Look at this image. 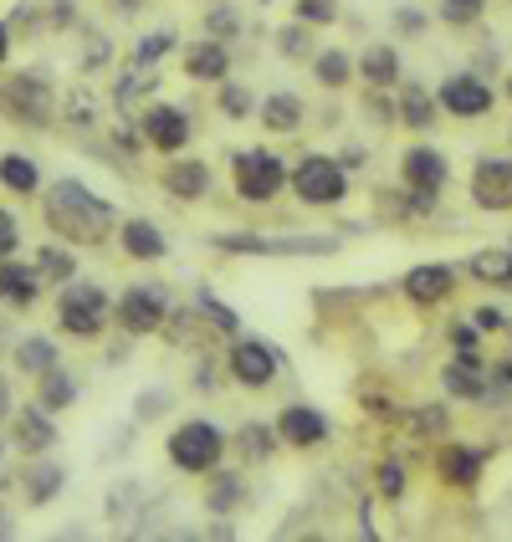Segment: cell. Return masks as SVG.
Masks as SVG:
<instances>
[{
	"label": "cell",
	"instance_id": "cell-1",
	"mask_svg": "<svg viewBox=\"0 0 512 542\" xmlns=\"http://www.w3.org/2000/svg\"><path fill=\"white\" fill-rule=\"evenodd\" d=\"M47 220H52V231H62L67 241L98 246L108 236V225H113V210H108V200L88 195L82 185H72V179H67V185H57V195L47 205Z\"/></svg>",
	"mask_w": 512,
	"mask_h": 542
},
{
	"label": "cell",
	"instance_id": "cell-2",
	"mask_svg": "<svg viewBox=\"0 0 512 542\" xmlns=\"http://www.w3.org/2000/svg\"><path fill=\"white\" fill-rule=\"evenodd\" d=\"M169 461H175L180 471H210L221 461V430L205 425V420L180 425L175 435H169Z\"/></svg>",
	"mask_w": 512,
	"mask_h": 542
},
{
	"label": "cell",
	"instance_id": "cell-3",
	"mask_svg": "<svg viewBox=\"0 0 512 542\" xmlns=\"http://www.w3.org/2000/svg\"><path fill=\"white\" fill-rule=\"evenodd\" d=\"M57 318H62V333H72V338L103 333V323H108V297H103V287H67L62 302H57Z\"/></svg>",
	"mask_w": 512,
	"mask_h": 542
},
{
	"label": "cell",
	"instance_id": "cell-4",
	"mask_svg": "<svg viewBox=\"0 0 512 542\" xmlns=\"http://www.w3.org/2000/svg\"><path fill=\"white\" fill-rule=\"evenodd\" d=\"M282 179H287V169H282L277 154H267V149L236 154V190H241L246 200H272V195L282 190Z\"/></svg>",
	"mask_w": 512,
	"mask_h": 542
},
{
	"label": "cell",
	"instance_id": "cell-5",
	"mask_svg": "<svg viewBox=\"0 0 512 542\" xmlns=\"http://www.w3.org/2000/svg\"><path fill=\"white\" fill-rule=\"evenodd\" d=\"M297 195H303L308 205H333L338 195H344V169H338L333 159H323V154H308L303 164H297Z\"/></svg>",
	"mask_w": 512,
	"mask_h": 542
},
{
	"label": "cell",
	"instance_id": "cell-6",
	"mask_svg": "<svg viewBox=\"0 0 512 542\" xmlns=\"http://www.w3.org/2000/svg\"><path fill=\"white\" fill-rule=\"evenodd\" d=\"M226 251H256V256H323L333 251L338 241H323V236H292V241H272V236H231L221 241Z\"/></svg>",
	"mask_w": 512,
	"mask_h": 542
},
{
	"label": "cell",
	"instance_id": "cell-7",
	"mask_svg": "<svg viewBox=\"0 0 512 542\" xmlns=\"http://www.w3.org/2000/svg\"><path fill=\"white\" fill-rule=\"evenodd\" d=\"M118 323H123L128 333H154V328L164 323V297H159V287H134V292H123V302H118Z\"/></svg>",
	"mask_w": 512,
	"mask_h": 542
},
{
	"label": "cell",
	"instance_id": "cell-8",
	"mask_svg": "<svg viewBox=\"0 0 512 542\" xmlns=\"http://www.w3.org/2000/svg\"><path fill=\"white\" fill-rule=\"evenodd\" d=\"M472 190H477V205H487V210H512V159H487V164H477Z\"/></svg>",
	"mask_w": 512,
	"mask_h": 542
},
{
	"label": "cell",
	"instance_id": "cell-9",
	"mask_svg": "<svg viewBox=\"0 0 512 542\" xmlns=\"http://www.w3.org/2000/svg\"><path fill=\"white\" fill-rule=\"evenodd\" d=\"M231 374H236L241 384H251V389H262V384H272V374H277V358H272L267 343H236V348H231Z\"/></svg>",
	"mask_w": 512,
	"mask_h": 542
},
{
	"label": "cell",
	"instance_id": "cell-10",
	"mask_svg": "<svg viewBox=\"0 0 512 542\" xmlns=\"http://www.w3.org/2000/svg\"><path fill=\"white\" fill-rule=\"evenodd\" d=\"M441 108H451L456 118H482L492 108V93H487V82H477V77H451L441 87Z\"/></svg>",
	"mask_w": 512,
	"mask_h": 542
},
{
	"label": "cell",
	"instance_id": "cell-11",
	"mask_svg": "<svg viewBox=\"0 0 512 542\" xmlns=\"http://www.w3.org/2000/svg\"><path fill=\"white\" fill-rule=\"evenodd\" d=\"M405 185H410L415 195H431V200H436V190L446 185V159H441L436 149H410V154H405Z\"/></svg>",
	"mask_w": 512,
	"mask_h": 542
},
{
	"label": "cell",
	"instance_id": "cell-12",
	"mask_svg": "<svg viewBox=\"0 0 512 542\" xmlns=\"http://www.w3.org/2000/svg\"><path fill=\"white\" fill-rule=\"evenodd\" d=\"M144 139H149L154 149H185L190 123H185L180 108H149V113H144Z\"/></svg>",
	"mask_w": 512,
	"mask_h": 542
},
{
	"label": "cell",
	"instance_id": "cell-13",
	"mask_svg": "<svg viewBox=\"0 0 512 542\" xmlns=\"http://www.w3.org/2000/svg\"><path fill=\"white\" fill-rule=\"evenodd\" d=\"M277 435L292 440V445H323L328 440V420L318 410H308V404H292V410H282V420H277Z\"/></svg>",
	"mask_w": 512,
	"mask_h": 542
},
{
	"label": "cell",
	"instance_id": "cell-14",
	"mask_svg": "<svg viewBox=\"0 0 512 542\" xmlns=\"http://www.w3.org/2000/svg\"><path fill=\"white\" fill-rule=\"evenodd\" d=\"M405 292H410V302H441L446 292H451V266H415L410 277H405Z\"/></svg>",
	"mask_w": 512,
	"mask_h": 542
},
{
	"label": "cell",
	"instance_id": "cell-15",
	"mask_svg": "<svg viewBox=\"0 0 512 542\" xmlns=\"http://www.w3.org/2000/svg\"><path fill=\"white\" fill-rule=\"evenodd\" d=\"M436 471L451 481V486H472L482 476V456L477 450H466V445H446L441 456H436Z\"/></svg>",
	"mask_w": 512,
	"mask_h": 542
},
{
	"label": "cell",
	"instance_id": "cell-16",
	"mask_svg": "<svg viewBox=\"0 0 512 542\" xmlns=\"http://www.w3.org/2000/svg\"><path fill=\"white\" fill-rule=\"evenodd\" d=\"M164 185H169V195H180V200H195V195H205V185H210V169H205L200 159L169 164V169H164Z\"/></svg>",
	"mask_w": 512,
	"mask_h": 542
},
{
	"label": "cell",
	"instance_id": "cell-17",
	"mask_svg": "<svg viewBox=\"0 0 512 542\" xmlns=\"http://www.w3.org/2000/svg\"><path fill=\"white\" fill-rule=\"evenodd\" d=\"M0 302L31 307L36 302V271L31 266H0Z\"/></svg>",
	"mask_w": 512,
	"mask_h": 542
},
{
	"label": "cell",
	"instance_id": "cell-18",
	"mask_svg": "<svg viewBox=\"0 0 512 542\" xmlns=\"http://www.w3.org/2000/svg\"><path fill=\"white\" fill-rule=\"evenodd\" d=\"M123 251L139 256V261H154V256H164V236L154 231L149 220H128L123 225Z\"/></svg>",
	"mask_w": 512,
	"mask_h": 542
},
{
	"label": "cell",
	"instance_id": "cell-19",
	"mask_svg": "<svg viewBox=\"0 0 512 542\" xmlns=\"http://www.w3.org/2000/svg\"><path fill=\"white\" fill-rule=\"evenodd\" d=\"M52 440H57V430H52L47 410H21V420H16V445L21 450H47Z\"/></svg>",
	"mask_w": 512,
	"mask_h": 542
},
{
	"label": "cell",
	"instance_id": "cell-20",
	"mask_svg": "<svg viewBox=\"0 0 512 542\" xmlns=\"http://www.w3.org/2000/svg\"><path fill=\"white\" fill-rule=\"evenodd\" d=\"M226 47H216V41H200V47H185V72L190 77H226Z\"/></svg>",
	"mask_w": 512,
	"mask_h": 542
},
{
	"label": "cell",
	"instance_id": "cell-21",
	"mask_svg": "<svg viewBox=\"0 0 512 542\" xmlns=\"http://www.w3.org/2000/svg\"><path fill=\"white\" fill-rule=\"evenodd\" d=\"M262 118H267V128H277V133H292L297 123H303V103H297L292 93H277V98H267Z\"/></svg>",
	"mask_w": 512,
	"mask_h": 542
},
{
	"label": "cell",
	"instance_id": "cell-22",
	"mask_svg": "<svg viewBox=\"0 0 512 542\" xmlns=\"http://www.w3.org/2000/svg\"><path fill=\"white\" fill-rule=\"evenodd\" d=\"M472 277L507 287V282H512V251H477V256H472Z\"/></svg>",
	"mask_w": 512,
	"mask_h": 542
},
{
	"label": "cell",
	"instance_id": "cell-23",
	"mask_svg": "<svg viewBox=\"0 0 512 542\" xmlns=\"http://www.w3.org/2000/svg\"><path fill=\"white\" fill-rule=\"evenodd\" d=\"M0 179H6V190L31 195V190H36V164L21 159V154H6V159H0Z\"/></svg>",
	"mask_w": 512,
	"mask_h": 542
},
{
	"label": "cell",
	"instance_id": "cell-24",
	"mask_svg": "<svg viewBox=\"0 0 512 542\" xmlns=\"http://www.w3.org/2000/svg\"><path fill=\"white\" fill-rule=\"evenodd\" d=\"M62 481H67L62 466H36V471L26 476V496H31V502H52V496L62 491Z\"/></svg>",
	"mask_w": 512,
	"mask_h": 542
},
{
	"label": "cell",
	"instance_id": "cell-25",
	"mask_svg": "<svg viewBox=\"0 0 512 542\" xmlns=\"http://www.w3.org/2000/svg\"><path fill=\"white\" fill-rule=\"evenodd\" d=\"M16 364H21L26 374H47V369L57 364V353H52L47 338H26V343L16 348Z\"/></svg>",
	"mask_w": 512,
	"mask_h": 542
},
{
	"label": "cell",
	"instance_id": "cell-26",
	"mask_svg": "<svg viewBox=\"0 0 512 542\" xmlns=\"http://www.w3.org/2000/svg\"><path fill=\"white\" fill-rule=\"evenodd\" d=\"M359 67H364L369 82H395V77H400V57H395L390 47H369Z\"/></svg>",
	"mask_w": 512,
	"mask_h": 542
},
{
	"label": "cell",
	"instance_id": "cell-27",
	"mask_svg": "<svg viewBox=\"0 0 512 542\" xmlns=\"http://www.w3.org/2000/svg\"><path fill=\"white\" fill-rule=\"evenodd\" d=\"M441 384H446L451 394H461V399H482V394H487V384H482V374H477L472 364L446 369V374H441Z\"/></svg>",
	"mask_w": 512,
	"mask_h": 542
},
{
	"label": "cell",
	"instance_id": "cell-28",
	"mask_svg": "<svg viewBox=\"0 0 512 542\" xmlns=\"http://www.w3.org/2000/svg\"><path fill=\"white\" fill-rule=\"evenodd\" d=\"M72 399H77L72 379H67V374H57V369H47V379H41V410H67Z\"/></svg>",
	"mask_w": 512,
	"mask_h": 542
},
{
	"label": "cell",
	"instance_id": "cell-29",
	"mask_svg": "<svg viewBox=\"0 0 512 542\" xmlns=\"http://www.w3.org/2000/svg\"><path fill=\"white\" fill-rule=\"evenodd\" d=\"M349 72H354V67H349L344 52H323V57H318V82H323V87H344Z\"/></svg>",
	"mask_w": 512,
	"mask_h": 542
},
{
	"label": "cell",
	"instance_id": "cell-30",
	"mask_svg": "<svg viewBox=\"0 0 512 542\" xmlns=\"http://www.w3.org/2000/svg\"><path fill=\"white\" fill-rule=\"evenodd\" d=\"M441 16H446L451 26H472V21L482 16V0H441Z\"/></svg>",
	"mask_w": 512,
	"mask_h": 542
},
{
	"label": "cell",
	"instance_id": "cell-31",
	"mask_svg": "<svg viewBox=\"0 0 512 542\" xmlns=\"http://www.w3.org/2000/svg\"><path fill=\"white\" fill-rule=\"evenodd\" d=\"M41 271H47V277H57V282H67L72 271H77V261L67 256V251H57V246H47L41 251Z\"/></svg>",
	"mask_w": 512,
	"mask_h": 542
},
{
	"label": "cell",
	"instance_id": "cell-32",
	"mask_svg": "<svg viewBox=\"0 0 512 542\" xmlns=\"http://www.w3.org/2000/svg\"><path fill=\"white\" fill-rule=\"evenodd\" d=\"M405 123H410V128H425V123H431V103H425L420 87H410V93H405Z\"/></svg>",
	"mask_w": 512,
	"mask_h": 542
},
{
	"label": "cell",
	"instance_id": "cell-33",
	"mask_svg": "<svg viewBox=\"0 0 512 542\" xmlns=\"http://www.w3.org/2000/svg\"><path fill=\"white\" fill-rule=\"evenodd\" d=\"M456 358H461V364H472V369H477V358H482L477 328H456Z\"/></svg>",
	"mask_w": 512,
	"mask_h": 542
},
{
	"label": "cell",
	"instance_id": "cell-34",
	"mask_svg": "<svg viewBox=\"0 0 512 542\" xmlns=\"http://www.w3.org/2000/svg\"><path fill=\"white\" fill-rule=\"evenodd\" d=\"M405 425H410V435H436V430H446V415L441 410H415Z\"/></svg>",
	"mask_w": 512,
	"mask_h": 542
},
{
	"label": "cell",
	"instance_id": "cell-35",
	"mask_svg": "<svg viewBox=\"0 0 512 542\" xmlns=\"http://www.w3.org/2000/svg\"><path fill=\"white\" fill-rule=\"evenodd\" d=\"M297 16L313 21V26H328L333 21V0H297Z\"/></svg>",
	"mask_w": 512,
	"mask_h": 542
},
{
	"label": "cell",
	"instance_id": "cell-36",
	"mask_svg": "<svg viewBox=\"0 0 512 542\" xmlns=\"http://www.w3.org/2000/svg\"><path fill=\"white\" fill-rule=\"evenodd\" d=\"M169 52V36L159 31V36H149V41H139V67H149V62H159Z\"/></svg>",
	"mask_w": 512,
	"mask_h": 542
},
{
	"label": "cell",
	"instance_id": "cell-37",
	"mask_svg": "<svg viewBox=\"0 0 512 542\" xmlns=\"http://www.w3.org/2000/svg\"><path fill=\"white\" fill-rule=\"evenodd\" d=\"M221 108H226L231 118H246V113H251V98L241 93V87H226V93H221Z\"/></svg>",
	"mask_w": 512,
	"mask_h": 542
},
{
	"label": "cell",
	"instance_id": "cell-38",
	"mask_svg": "<svg viewBox=\"0 0 512 542\" xmlns=\"http://www.w3.org/2000/svg\"><path fill=\"white\" fill-rule=\"evenodd\" d=\"M379 491H384V496H400V491H405V471H400L395 461L379 471Z\"/></svg>",
	"mask_w": 512,
	"mask_h": 542
},
{
	"label": "cell",
	"instance_id": "cell-39",
	"mask_svg": "<svg viewBox=\"0 0 512 542\" xmlns=\"http://www.w3.org/2000/svg\"><path fill=\"white\" fill-rule=\"evenodd\" d=\"M16 251V220L6 215V210H0V261H6Z\"/></svg>",
	"mask_w": 512,
	"mask_h": 542
},
{
	"label": "cell",
	"instance_id": "cell-40",
	"mask_svg": "<svg viewBox=\"0 0 512 542\" xmlns=\"http://www.w3.org/2000/svg\"><path fill=\"white\" fill-rule=\"evenodd\" d=\"M502 323H507V318H502L497 307H477V312H472V328H502Z\"/></svg>",
	"mask_w": 512,
	"mask_h": 542
},
{
	"label": "cell",
	"instance_id": "cell-41",
	"mask_svg": "<svg viewBox=\"0 0 512 542\" xmlns=\"http://www.w3.org/2000/svg\"><path fill=\"white\" fill-rule=\"evenodd\" d=\"M262 435H267L262 425H251V430H246V450H251V456H267V450H272V440H262Z\"/></svg>",
	"mask_w": 512,
	"mask_h": 542
},
{
	"label": "cell",
	"instance_id": "cell-42",
	"mask_svg": "<svg viewBox=\"0 0 512 542\" xmlns=\"http://www.w3.org/2000/svg\"><path fill=\"white\" fill-rule=\"evenodd\" d=\"M205 307H210V318H216V328H226V333L236 328V312H231V307H221V302H210V297H205Z\"/></svg>",
	"mask_w": 512,
	"mask_h": 542
},
{
	"label": "cell",
	"instance_id": "cell-43",
	"mask_svg": "<svg viewBox=\"0 0 512 542\" xmlns=\"http://www.w3.org/2000/svg\"><path fill=\"white\" fill-rule=\"evenodd\" d=\"M210 31H226V36H231V31H236V16H231V11H216V16H210Z\"/></svg>",
	"mask_w": 512,
	"mask_h": 542
},
{
	"label": "cell",
	"instance_id": "cell-44",
	"mask_svg": "<svg viewBox=\"0 0 512 542\" xmlns=\"http://www.w3.org/2000/svg\"><path fill=\"white\" fill-rule=\"evenodd\" d=\"M6 52H11V36H6V26H0V62H6Z\"/></svg>",
	"mask_w": 512,
	"mask_h": 542
},
{
	"label": "cell",
	"instance_id": "cell-45",
	"mask_svg": "<svg viewBox=\"0 0 512 542\" xmlns=\"http://www.w3.org/2000/svg\"><path fill=\"white\" fill-rule=\"evenodd\" d=\"M0 415H6V384H0Z\"/></svg>",
	"mask_w": 512,
	"mask_h": 542
},
{
	"label": "cell",
	"instance_id": "cell-46",
	"mask_svg": "<svg viewBox=\"0 0 512 542\" xmlns=\"http://www.w3.org/2000/svg\"><path fill=\"white\" fill-rule=\"evenodd\" d=\"M507 93H512V77H507Z\"/></svg>",
	"mask_w": 512,
	"mask_h": 542
}]
</instances>
